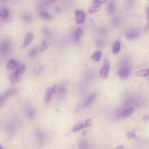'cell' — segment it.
I'll return each mask as SVG.
<instances>
[{"label": "cell", "mask_w": 149, "mask_h": 149, "mask_svg": "<svg viewBox=\"0 0 149 149\" xmlns=\"http://www.w3.org/2000/svg\"><path fill=\"white\" fill-rule=\"evenodd\" d=\"M26 67L24 65H20L14 72H13L10 76V80L12 83H16L19 81L21 79L22 74L24 72Z\"/></svg>", "instance_id": "cell-1"}, {"label": "cell", "mask_w": 149, "mask_h": 149, "mask_svg": "<svg viewBox=\"0 0 149 149\" xmlns=\"http://www.w3.org/2000/svg\"><path fill=\"white\" fill-rule=\"evenodd\" d=\"M18 90L16 88H12L7 90L6 91L0 94V107L3 105L4 102L12 95L16 94Z\"/></svg>", "instance_id": "cell-2"}, {"label": "cell", "mask_w": 149, "mask_h": 149, "mask_svg": "<svg viewBox=\"0 0 149 149\" xmlns=\"http://www.w3.org/2000/svg\"><path fill=\"white\" fill-rule=\"evenodd\" d=\"M10 48H11L10 41L8 39L4 40L2 42L0 45V54L2 55H7L9 53V51L10 50Z\"/></svg>", "instance_id": "cell-3"}, {"label": "cell", "mask_w": 149, "mask_h": 149, "mask_svg": "<svg viewBox=\"0 0 149 149\" xmlns=\"http://www.w3.org/2000/svg\"><path fill=\"white\" fill-rule=\"evenodd\" d=\"M130 69L129 65H121L118 70V74L122 78H126L130 74Z\"/></svg>", "instance_id": "cell-4"}, {"label": "cell", "mask_w": 149, "mask_h": 149, "mask_svg": "<svg viewBox=\"0 0 149 149\" xmlns=\"http://www.w3.org/2000/svg\"><path fill=\"white\" fill-rule=\"evenodd\" d=\"M109 68L110 63L109 61L107 59L105 60L103 63V66L100 70V76H101V77L106 78L108 76L109 71Z\"/></svg>", "instance_id": "cell-5"}, {"label": "cell", "mask_w": 149, "mask_h": 149, "mask_svg": "<svg viewBox=\"0 0 149 149\" xmlns=\"http://www.w3.org/2000/svg\"><path fill=\"white\" fill-rule=\"evenodd\" d=\"M56 91H57V87L55 85L49 87L47 90V91L45 93V95H44V100L46 103H48L50 101L52 95L55 92H56Z\"/></svg>", "instance_id": "cell-6"}, {"label": "cell", "mask_w": 149, "mask_h": 149, "mask_svg": "<svg viewBox=\"0 0 149 149\" xmlns=\"http://www.w3.org/2000/svg\"><path fill=\"white\" fill-rule=\"evenodd\" d=\"M134 107L133 106H129L126 107L119 111L118 113V116L122 118H125L129 116L134 111Z\"/></svg>", "instance_id": "cell-7"}, {"label": "cell", "mask_w": 149, "mask_h": 149, "mask_svg": "<svg viewBox=\"0 0 149 149\" xmlns=\"http://www.w3.org/2000/svg\"><path fill=\"white\" fill-rule=\"evenodd\" d=\"M140 36V31L137 29H130L125 33V36L127 39L132 40L137 38Z\"/></svg>", "instance_id": "cell-8"}, {"label": "cell", "mask_w": 149, "mask_h": 149, "mask_svg": "<svg viewBox=\"0 0 149 149\" xmlns=\"http://www.w3.org/2000/svg\"><path fill=\"white\" fill-rule=\"evenodd\" d=\"M85 13L81 10H77L75 12V19L78 24H81L85 20Z\"/></svg>", "instance_id": "cell-9"}, {"label": "cell", "mask_w": 149, "mask_h": 149, "mask_svg": "<svg viewBox=\"0 0 149 149\" xmlns=\"http://www.w3.org/2000/svg\"><path fill=\"white\" fill-rule=\"evenodd\" d=\"M97 96V93H94L90 95L84 101L83 104V107L84 108H87L88 107L91 103L95 99V98Z\"/></svg>", "instance_id": "cell-10"}, {"label": "cell", "mask_w": 149, "mask_h": 149, "mask_svg": "<svg viewBox=\"0 0 149 149\" xmlns=\"http://www.w3.org/2000/svg\"><path fill=\"white\" fill-rule=\"evenodd\" d=\"M33 39V34L31 33H27L24 37V40L21 46V48H25L27 47H28L29 44L31 43V42L32 41Z\"/></svg>", "instance_id": "cell-11"}, {"label": "cell", "mask_w": 149, "mask_h": 149, "mask_svg": "<svg viewBox=\"0 0 149 149\" xmlns=\"http://www.w3.org/2000/svg\"><path fill=\"white\" fill-rule=\"evenodd\" d=\"M9 10L8 8L3 7L0 8V18L4 21L8 19L9 17Z\"/></svg>", "instance_id": "cell-12"}, {"label": "cell", "mask_w": 149, "mask_h": 149, "mask_svg": "<svg viewBox=\"0 0 149 149\" xmlns=\"http://www.w3.org/2000/svg\"><path fill=\"white\" fill-rule=\"evenodd\" d=\"M83 34V30L81 27H78L74 31L73 35V38L75 41H79L80 38L81 36Z\"/></svg>", "instance_id": "cell-13"}, {"label": "cell", "mask_w": 149, "mask_h": 149, "mask_svg": "<svg viewBox=\"0 0 149 149\" xmlns=\"http://www.w3.org/2000/svg\"><path fill=\"white\" fill-rule=\"evenodd\" d=\"M115 7H116V5H115V2L113 1H110L109 2V3L107 5V12L108 13V14L111 15L112 14L115 10Z\"/></svg>", "instance_id": "cell-14"}, {"label": "cell", "mask_w": 149, "mask_h": 149, "mask_svg": "<svg viewBox=\"0 0 149 149\" xmlns=\"http://www.w3.org/2000/svg\"><path fill=\"white\" fill-rule=\"evenodd\" d=\"M38 15L40 17L45 20H51L52 17L49 13L43 10H40V11L38 12Z\"/></svg>", "instance_id": "cell-15"}, {"label": "cell", "mask_w": 149, "mask_h": 149, "mask_svg": "<svg viewBox=\"0 0 149 149\" xmlns=\"http://www.w3.org/2000/svg\"><path fill=\"white\" fill-rule=\"evenodd\" d=\"M137 98L135 97L134 96H129L128 97L126 98L123 101V104L125 106H127L130 105V104H136V102L137 101Z\"/></svg>", "instance_id": "cell-16"}, {"label": "cell", "mask_w": 149, "mask_h": 149, "mask_svg": "<svg viewBox=\"0 0 149 149\" xmlns=\"http://www.w3.org/2000/svg\"><path fill=\"white\" fill-rule=\"evenodd\" d=\"M120 47H121V44L120 42L119 41H115L112 47V53L114 54H118L120 49Z\"/></svg>", "instance_id": "cell-17"}, {"label": "cell", "mask_w": 149, "mask_h": 149, "mask_svg": "<svg viewBox=\"0 0 149 149\" xmlns=\"http://www.w3.org/2000/svg\"><path fill=\"white\" fill-rule=\"evenodd\" d=\"M57 91L58 92V94L59 96L63 97L65 95V94H66V88L63 84L61 83L59 85L58 87L57 88Z\"/></svg>", "instance_id": "cell-18"}, {"label": "cell", "mask_w": 149, "mask_h": 149, "mask_svg": "<svg viewBox=\"0 0 149 149\" xmlns=\"http://www.w3.org/2000/svg\"><path fill=\"white\" fill-rule=\"evenodd\" d=\"M101 55H102V52L100 51H95L91 55V58L93 60H94L95 62H98L101 58Z\"/></svg>", "instance_id": "cell-19"}, {"label": "cell", "mask_w": 149, "mask_h": 149, "mask_svg": "<svg viewBox=\"0 0 149 149\" xmlns=\"http://www.w3.org/2000/svg\"><path fill=\"white\" fill-rule=\"evenodd\" d=\"M17 65V62L16 59H11L9 60V61L7 63V68L9 70L13 69Z\"/></svg>", "instance_id": "cell-20"}, {"label": "cell", "mask_w": 149, "mask_h": 149, "mask_svg": "<svg viewBox=\"0 0 149 149\" xmlns=\"http://www.w3.org/2000/svg\"><path fill=\"white\" fill-rule=\"evenodd\" d=\"M55 2V1H42L38 5V7L39 9H40V10H41V9L50 5L51 4L54 3Z\"/></svg>", "instance_id": "cell-21"}, {"label": "cell", "mask_w": 149, "mask_h": 149, "mask_svg": "<svg viewBox=\"0 0 149 149\" xmlns=\"http://www.w3.org/2000/svg\"><path fill=\"white\" fill-rule=\"evenodd\" d=\"M136 75L137 76L140 77H146L149 76V69H144L139 70L136 73Z\"/></svg>", "instance_id": "cell-22"}, {"label": "cell", "mask_w": 149, "mask_h": 149, "mask_svg": "<svg viewBox=\"0 0 149 149\" xmlns=\"http://www.w3.org/2000/svg\"><path fill=\"white\" fill-rule=\"evenodd\" d=\"M22 17V19L26 22H27V23H30L31 22L32 20H33V16L30 14V13H23L21 16Z\"/></svg>", "instance_id": "cell-23"}, {"label": "cell", "mask_w": 149, "mask_h": 149, "mask_svg": "<svg viewBox=\"0 0 149 149\" xmlns=\"http://www.w3.org/2000/svg\"><path fill=\"white\" fill-rule=\"evenodd\" d=\"M100 6L101 5H95V4L90 6L88 8V12L90 13H95V12L100 11Z\"/></svg>", "instance_id": "cell-24"}, {"label": "cell", "mask_w": 149, "mask_h": 149, "mask_svg": "<svg viewBox=\"0 0 149 149\" xmlns=\"http://www.w3.org/2000/svg\"><path fill=\"white\" fill-rule=\"evenodd\" d=\"M37 136L38 140L40 143H42V141H44L45 140V139H46V134L42 131H38V132H37Z\"/></svg>", "instance_id": "cell-25"}, {"label": "cell", "mask_w": 149, "mask_h": 149, "mask_svg": "<svg viewBox=\"0 0 149 149\" xmlns=\"http://www.w3.org/2000/svg\"><path fill=\"white\" fill-rule=\"evenodd\" d=\"M26 113L29 118L33 119L36 116V111L33 108H28L26 111Z\"/></svg>", "instance_id": "cell-26"}, {"label": "cell", "mask_w": 149, "mask_h": 149, "mask_svg": "<svg viewBox=\"0 0 149 149\" xmlns=\"http://www.w3.org/2000/svg\"><path fill=\"white\" fill-rule=\"evenodd\" d=\"M84 127H85L84 123H79L77 125H76L75 126H74V127L72 129V132H79L80 130H81L82 129H83Z\"/></svg>", "instance_id": "cell-27"}, {"label": "cell", "mask_w": 149, "mask_h": 149, "mask_svg": "<svg viewBox=\"0 0 149 149\" xmlns=\"http://www.w3.org/2000/svg\"><path fill=\"white\" fill-rule=\"evenodd\" d=\"M80 149H88V143L86 140L83 139L80 141L79 143Z\"/></svg>", "instance_id": "cell-28"}, {"label": "cell", "mask_w": 149, "mask_h": 149, "mask_svg": "<svg viewBox=\"0 0 149 149\" xmlns=\"http://www.w3.org/2000/svg\"><path fill=\"white\" fill-rule=\"evenodd\" d=\"M37 54H38V49H37V47H34L33 48H32L30 51L29 55L31 58H34V57H35L37 55Z\"/></svg>", "instance_id": "cell-29"}, {"label": "cell", "mask_w": 149, "mask_h": 149, "mask_svg": "<svg viewBox=\"0 0 149 149\" xmlns=\"http://www.w3.org/2000/svg\"><path fill=\"white\" fill-rule=\"evenodd\" d=\"M42 31L45 37H49L51 36V31L48 27H43Z\"/></svg>", "instance_id": "cell-30"}, {"label": "cell", "mask_w": 149, "mask_h": 149, "mask_svg": "<svg viewBox=\"0 0 149 149\" xmlns=\"http://www.w3.org/2000/svg\"><path fill=\"white\" fill-rule=\"evenodd\" d=\"M48 45V42L46 40H43L40 47V51H44V50H45L47 48Z\"/></svg>", "instance_id": "cell-31"}, {"label": "cell", "mask_w": 149, "mask_h": 149, "mask_svg": "<svg viewBox=\"0 0 149 149\" xmlns=\"http://www.w3.org/2000/svg\"><path fill=\"white\" fill-rule=\"evenodd\" d=\"M36 71V73L37 74H41L43 73V72L44 71V68L42 66H40L38 67L37 68V69L35 70Z\"/></svg>", "instance_id": "cell-32"}, {"label": "cell", "mask_w": 149, "mask_h": 149, "mask_svg": "<svg viewBox=\"0 0 149 149\" xmlns=\"http://www.w3.org/2000/svg\"><path fill=\"white\" fill-rule=\"evenodd\" d=\"M126 135V137L127 138H129V139H135L136 137L135 133L132 132H127Z\"/></svg>", "instance_id": "cell-33"}, {"label": "cell", "mask_w": 149, "mask_h": 149, "mask_svg": "<svg viewBox=\"0 0 149 149\" xmlns=\"http://www.w3.org/2000/svg\"><path fill=\"white\" fill-rule=\"evenodd\" d=\"M84 126H85V127H89L92 124V120L91 119H87V120H86L85 122L84 123Z\"/></svg>", "instance_id": "cell-34"}, {"label": "cell", "mask_w": 149, "mask_h": 149, "mask_svg": "<svg viewBox=\"0 0 149 149\" xmlns=\"http://www.w3.org/2000/svg\"><path fill=\"white\" fill-rule=\"evenodd\" d=\"M112 22L113 24L115 25H118L120 23V19L119 17H114L113 18L112 20Z\"/></svg>", "instance_id": "cell-35"}, {"label": "cell", "mask_w": 149, "mask_h": 149, "mask_svg": "<svg viewBox=\"0 0 149 149\" xmlns=\"http://www.w3.org/2000/svg\"><path fill=\"white\" fill-rule=\"evenodd\" d=\"M107 2V1H102V0H94L93 1V3L95 5H101V4L105 3Z\"/></svg>", "instance_id": "cell-36"}, {"label": "cell", "mask_w": 149, "mask_h": 149, "mask_svg": "<svg viewBox=\"0 0 149 149\" xmlns=\"http://www.w3.org/2000/svg\"><path fill=\"white\" fill-rule=\"evenodd\" d=\"M143 120H144V121H148L149 120V114L148 115H144L143 118Z\"/></svg>", "instance_id": "cell-37"}, {"label": "cell", "mask_w": 149, "mask_h": 149, "mask_svg": "<svg viewBox=\"0 0 149 149\" xmlns=\"http://www.w3.org/2000/svg\"><path fill=\"white\" fill-rule=\"evenodd\" d=\"M96 45L98 47H100V46H102L103 45V42L102 41H101V40H98L97 42H96Z\"/></svg>", "instance_id": "cell-38"}, {"label": "cell", "mask_w": 149, "mask_h": 149, "mask_svg": "<svg viewBox=\"0 0 149 149\" xmlns=\"http://www.w3.org/2000/svg\"><path fill=\"white\" fill-rule=\"evenodd\" d=\"M100 30V32L102 33H107V31L106 28H104V27L101 28Z\"/></svg>", "instance_id": "cell-39"}, {"label": "cell", "mask_w": 149, "mask_h": 149, "mask_svg": "<svg viewBox=\"0 0 149 149\" xmlns=\"http://www.w3.org/2000/svg\"><path fill=\"white\" fill-rule=\"evenodd\" d=\"M146 13H147V15L148 19V20H149V6H148L146 7Z\"/></svg>", "instance_id": "cell-40"}, {"label": "cell", "mask_w": 149, "mask_h": 149, "mask_svg": "<svg viewBox=\"0 0 149 149\" xmlns=\"http://www.w3.org/2000/svg\"><path fill=\"white\" fill-rule=\"evenodd\" d=\"M55 10L57 12H61V9H60V8L59 7V6H56L55 7Z\"/></svg>", "instance_id": "cell-41"}, {"label": "cell", "mask_w": 149, "mask_h": 149, "mask_svg": "<svg viewBox=\"0 0 149 149\" xmlns=\"http://www.w3.org/2000/svg\"><path fill=\"white\" fill-rule=\"evenodd\" d=\"M115 149H124V148H123V146L120 145V146H117Z\"/></svg>", "instance_id": "cell-42"}, {"label": "cell", "mask_w": 149, "mask_h": 149, "mask_svg": "<svg viewBox=\"0 0 149 149\" xmlns=\"http://www.w3.org/2000/svg\"><path fill=\"white\" fill-rule=\"evenodd\" d=\"M127 3H129V5H132L134 4V1H127Z\"/></svg>", "instance_id": "cell-43"}, {"label": "cell", "mask_w": 149, "mask_h": 149, "mask_svg": "<svg viewBox=\"0 0 149 149\" xmlns=\"http://www.w3.org/2000/svg\"><path fill=\"white\" fill-rule=\"evenodd\" d=\"M0 149H3V148H2V147L0 145Z\"/></svg>", "instance_id": "cell-44"}, {"label": "cell", "mask_w": 149, "mask_h": 149, "mask_svg": "<svg viewBox=\"0 0 149 149\" xmlns=\"http://www.w3.org/2000/svg\"><path fill=\"white\" fill-rule=\"evenodd\" d=\"M148 77H149V76H148Z\"/></svg>", "instance_id": "cell-45"}]
</instances>
